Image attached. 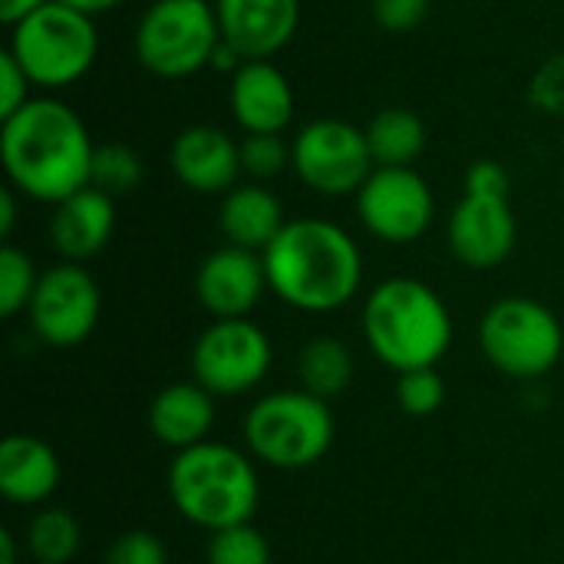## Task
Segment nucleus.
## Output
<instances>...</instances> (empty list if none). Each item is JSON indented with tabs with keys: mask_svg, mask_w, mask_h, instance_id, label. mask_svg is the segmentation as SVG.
Listing matches in <instances>:
<instances>
[{
	"mask_svg": "<svg viewBox=\"0 0 564 564\" xmlns=\"http://www.w3.org/2000/svg\"><path fill=\"white\" fill-rule=\"evenodd\" d=\"M36 284H40V271L33 258L13 245H3L0 248V317L10 321L20 311H26Z\"/></svg>",
	"mask_w": 564,
	"mask_h": 564,
	"instance_id": "26",
	"label": "nucleus"
},
{
	"mask_svg": "<svg viewBox=\"0 0 564 564\" xmlns=\"http://www.w3.org/2000/svg\"><path fill=\"white\" fill-rule=\"evenodd\" d=\"M519 225L509 198L463 195L449 215V251L473 271H492L516 251Z\"/></svg>",
	"mask_w": 564,
	"mask_h": 564,
	"instance_id": "13",
	"label": "nucleus"
},
{
	"mask_svg": "<svg viewBox=\"0 0 564 564\" xmlns=\"http://www.w3.org/2000/svg\"><path fill=\"white\" fill-rule=\"evenodd\" d=\"M466 195H492V198H509V172L502 162L479 159L466 169Z\"/></svg>",
	"mask_w": 564,
	"mask_h": 564,
	"instance_id": "33",
	"label": "nucleus"
},
{
	"mask_svg": "<svg viewBox=\"0 0 564 564\" xmlns=\"http://www.w3.org/2000/svg\"><path fill=\"white\" fill-rule=\"evenodd\" d=\"M59 486V456L40 436L13 433L0 443V492L13 506H43Z\"/></svg>",
	"mask_w": 564,
	"mask_h": 564,
	"instance_id": "20",
	"label": "nucleus"
},
{
	"mask_svg": "<svg viewBox=\"0 0 564 564\" xmlns=\"http://www.w3.org/2000/svg\"><path fill=\"white\" fill-rule=\"evenodd\" d=\"M0 564H17V539L10 532H0Z\"/></svg>",
	"mask_w": 564,
	"mask_h": 564,
	"instance_id": "37",
	"label": "nucleus"
},
{
	"mask_svg": "<svg viewBox=\"0 0 564 564\" xmlns=\"http://www.w3.org/2000/svg\"><path fill=\"white\" fill-rule=\"evenodd\" d=\"M59 3H66V7H73V10H79V13H86V17H99V13L116 10L122 0H59Z\"/></svg>",
	"mask_w": 564,
	"mask_h": 564,
	"instance_id": "36",
	"label": "nucleus"
},
{
	"mask_svg": "<svg viewBox=\"0 0 564 564\" xmlns=\"http://www.w3.org/2000/svg\"><path fill=\"white\" fill-rule=\"evenodd\" d=\"M102 564H169V552H165V545L152 532L132 529V532H122L109 545Z\"/></svg>",
	"mask_w": 564,
	"mask_h": 564,
	"instance_id": "30",
	"label": "nucleus"
},
{
	"mask_svg": "<svg viewBox=\"0 0 564 564\" xmlns=\"http://www.w3.org/2000/svg\"><path fill=\"white\" fill-rule=\"evenodd\" d=\"M30 76L26 69L17 63V56L10 50L0 53V119L13 116L17 109H23L33 96H30Z\"/></svg>",
	"mask_w": 564,
	"mask_h": 564,
	"instance_id": "31",
	"label": "nucleus"
},
{
	"mask_svg": "<svg viewBox=\"0 0 564 564\" xmlns=\"http://www.w3.org/2000/svg\"><path fill=\"white\" fill-rule=\"evenodd\" d=\"M7 50L40 89H66L79 83L99 53V30L93 17L50 0L10 26Z\"/></svg>",
	"mask_w": 564,
	"mask_h": 564,
	"instance_id": "6",
	"label": "nucleus"
},
{
	"mask_svg": "<svg viewBox=\"0 0 564 564\" xmlns=\"http://www.w3.org/2000/svg\"><path fill=\"white\" fill-rule=\"evenodd\" d=\"M245 443L251 459L271 469H311L334 446V413L307 390H274L248 410Z\"/></svg>",
	"mask_w": 564,
	"mask_h": 564,
	"instance_id": "5",
	"label": "nucleus"
},
{
	"mask_svg": "<svg viewBox=\"0 0 564 564\" xmlns=\"http://www.w3.org/2000/svg\"><path fill=\"white\" fill-rule=\"evenodd\" d=\"M169 499L175 512L208 532L251 522L261 502L254 459L228 443H198L175 453L169 466Z\"/></svg>",
	"mask_w": 564,
	"mask_h": 564,
	"instance_id": "4",
	"label": "nucleus"
},
{
	"mask_svg": "<svg viewBox=\"0 0 564 564\" xmlns=\"http://www.w3.org/2000/svg\"><path fill=\"white\" fill-rule=\"evenodd\" d=\"M291 169L311 192L340 198L357 195L373 175L377 162L370 155L364 126L347 119H314L291 142Z\"/></svg>",
	"mask_w": 564,
	"mask_h": 564,
	"instance_id": "9",
	"label": "nucleus"
},
{
	"mask_svg": "<svg viewBox=\"0 0 564 564\" xmlns=\"http://www.w3.org/2000/svg\"><path fill=\"white\" fill-rule=\"evenodd\" d=\"M297 377H301V390L321 400H334L354 380V354L337 337H314L301 347Z\"/></svg>",
	"mask_w": 564,
	"mask_h": 564,
	"instance_id": "23",
	"label": "nucleus"
},
{
	"mask_svg": "<svg viewBox=\"0 0 564 564\" xmlns=\"http://www.w3.org/2000/svg\"><path fill=\"white\" fill-rule=\"evenodd\" d=\"M13 221H17V192L3 188L0 192V238L13 235Z\"/></svg>",
	"mask_w": 564,
	"mask_h": 564,
	"instance_id": "35",
	"label": "nucleus"
},
{
	"mask_svg": "<svg viewBox=\"0 0 564 564\" xmlns=\"http://www.w3.org/2000/svg\"><path fill=\"white\" fill-rule=\"evenodd\" d=\"M364 132L377 169H413L426 149V122L403 106L380 109Z\"/></svg>",
	"mask_w": 564,
	"mask_h": 564,
	"instance_id": "22",
	"label": "nucleus"
},
{
	"mask_svg": "<svg viewBox=\"0 0 564 564\" xmlns=\"http://www.w3.org/2000/svg\"><path fill=\"white\" fill-rule=\"evenodd\" d=\"M218 225H221V235L228 238V245L264 254L268 245L284 231L288 218H284L278 195L268 185L248 182V185H235L221 198Z\"/></svg>",
	"mask_w": 564,
	"mask_h": 564,
	"instance_id": "21",
	"label": "nucleus"
},
{
	"mask_svg": "<svg viewBox=\"0 0 564 564\" xmlns=\"http://www.w3.org/2000/svg\"><path fill=\"white\" fill-rule=\"evenodd\" d=\"M268 291L264 258L248 248L225 245L212 251L195 274V297L215 321L248 317Z\"/></svg>",
	"mask_w": 564,
	"mask_h": 564,
	"instance_id": "14",
	"label": "nucleus"
},
{
	"mask_svg": "<svg viewBox=\"0 0 564 564\" xmlns=\"http://www.w3.org/2000/svg\"><path fill=\"white\" fill-rule=\"evenodd\" d=\"M116 228V205L112 195L86 185L76 195L63 198L59 205H53V218H50V245L59 251L63 261H89L96 258Z\"/></svg>",
	"mask_w": 564,
	"mask_h": 564,
	"instance_id": "18",
	"label": "nucleus"
},
{
	"mask_svg": "<svg viewBox=\"0 0 564 564\" xmlns=\"http://www.w3.org/2000/svg\"><path fill=\"white\" fill-rule=\"evenodd\" d=\"M370 10L377 17V23L390 33H410L416 30L426 13H430V0H370Z\"/></svg>",
	"mask_w": 564,
	"mask_h": 564,
	"instance_id": "32",
	"label": "nucleus"
},
{
	"mask_svg": "<svg viewBox=\"0 0 564 564\" xmlns=\"http://www.w3.org/2000/svg\"><path fill=\"white\" fill-rule=\"evenodd\" d=\"M397 403L406 416H433L446 403V380L436 367L397 373Z\"/></svg>",
	"mask_w": 564,
	"mask_h": 564,
	"instance_id": "28",
	"label": "nucleus"
},
{
	"mask_svg": "<svg viewBox=\"0 0 564 564\" xmlns=\"http://www.w3.org/2000/svg\"><path fill=\"white\" fill-rule=\"evenodd\" d=\"M271 360V337L254 321H212L192 347V377L212 397H241L268 377Z\"/></svg>",
	"mask_w": 564,
	"mask_h": 564,
	"instance_id": "10",
	"label": "nucleus"
},
{
	"mask_svg": "<svg viewBox=\"0 0 564 564\" xmlns=\"http://www.w3.org/2000/svg\"><path fill=\"white\" fill-rule=\"evenodd\" d=\"M172 175L198 195H228L241 175V142L225 129L195 122L182 129L169 149Z\"/></svg>",
	"mask_w": 564,
	"mask_h": 564,
	"instance_id": "16",
	"label": "nucleus"
},
{
	"mask_svg": "<svg viewBox=\"0 0 564 564\" xmlns=\"http://www.w3.org/2000/svg\"><path fill=\"white\" fill-rule=\"evenodd\" d=\"M145 175V165L139 159V152L126 142H106V145H96L93 152V172H89V185L119 198V195H129L139 188Z\"/></svg>",
	"mask_w": 564,
	"mask_h": 564,
	"instance_id": "25",
	"label": "nucleus"
},
{
	"mask_svg": "<svg viewBox=\"0 0 564 564\" xmlns=\"http://www.w3.org/2000/svg\"><path fill=\"white\" fill-rule=\"evenodd\" d=\"M0 122V162L13 192L59 205L89 185L96 142L73 106L53 96H33Z\"/></svg>",
	"mask_w": 564,
	"mask_h": 564,
	"instance_id": "1",
	"label": "nucleus"
},
{
	"mask_svg": "<svg viewBox=\"0 0 564 564\" xmlns=\"http://www.w3.org/2000/svg\"><path fill=\"white\" fill-rule=\"evenodd\" d=\"M221 40L241 59H274L297 33L301 0H212Z\"/></svg>",
	"mask_w": 564,
	"mask_h": 564,
	"instance_id": "15",
	"label": "nucleus"
},
{
	"mask_svg": "<svg viewBox=\"0 0 564 564\" xmlns=\"http://www.w3.org/2000/svg\"><path fill=\"white\" fill-rule=\"evenodd\" d=\"M357 218L377 241L413 245L430 231L436 198L416 169H373L357 192Z\"/></svg>",
	"mask_w": 564,
	"mask_h": 564,
	"instance_id": "12",
	"label": "nucleus"
},
{
	"mask_svg": "<svg viewBox=\"0 0 564 564\" xmlns=\"http://www.w3.org/2000/svg\"><path fill=\"white\" fill-rule=\"evenodd\" d=\"M215 426V397L202 383H172L159 390L149 403V433L182 453L198 443H208Z\"/></svg>",
	"mask_w": 564,
	"mask_h": 564,
	"instance_id": "19",
	"label": "nucleus"
},
{
	"mask_svg": "<svg viewBox=\"0 0 564 564\" xmlns=\"http://www.w3.org/2000/svg\"><path fill=\"white\" fill-rule=\"evenodd\" d=\"M486 360L512 380L545 377L564 350L562 321L535 297H502L479 324Z\"/></svg>",
	"mask_w": 564,
	"mask_h": 564,
	"instance_id": "8",
	"label": "nucleus"
},
{
	"mask_svg": "<svg viewBox=\"0 0 564 564\" xmlns=\"http://www.w3.org/2000/svg\"><path fill=\"white\" fill-rule=\"evenodd\" d=\"M364 337L377 360L397 373L436 367L453 344V314L430 284L390 278L364 304Z\"/></svg>",
	"mask_w": 564,
	"mask_h": 564,
	"instance_id": "3",
	"label": "nucleus"
},
{
	"mask_svg": "<svg viewBox=\"0 0 564 564\" xmlns=\"http://www.w3.org/2000/svg\"><path fill=\"white\" fill-rule=\"evenodd\" d=\"M221 26L212 0H155L135 23L132 50L159 79H188L212 66Z\"/></svg>",
	"mask_w": 564,
	"mask_h": 564,
	"instance_id": "7",
	"label": "nucleus"
},
{
	"mask_svg": "<svg viewBox=\"0 0 564 564\" xmlns=\"http://www.w3.org/2000/svg\"><path fill=\"white\" fill-rule=\"evenodd\" d=\"M43 3H50V0H0V20L7 26H13L17 20H23L26 13H33Z\"/></svg>",
	"mask_w": 564,
	"mask_h": 564,
	"instance_id": "34",
	"label": "nucleus"
},
{
	"mask_svg": "<svg viewBox=\"0 0 564 564\" xmlns=\"http://www.w3.org/2000/svg\"><path fill=\"white\" fill-rule=\"evenodd\" d=\"M261 258L268 291L304 314L340 311L364 284L357 241L327 218H291Z\"/></svg>",
	"mask_w": 564,
	"mask_h": 564,
	"instance_id": "2",
	"label": "nucleus"
},
{
	"mask_svg": "<svg viewBox=\"0 0 564 564\" xmlns=\"http://www.w3.org/2000/svg\"><path fill=\"white\" fill-rule=\"evenodd\" d=\"M291 165V145L284 135H245L241 139V172L254 182H271Z\"/></svg>",
	"mask_w": 564,
	"mask_h": 564,
	"instance_id": "29",
	"label": "nucleus"
},
{
	"mask_svg": "<svg viewBox=\"0 0 564 564\" xmlns=\"http://www.w3.org/2000/svg\"><path fill=\"white\" fill-rule=\"evenodd\" d=\"M26 314L33 334L46 347H79L99 324L102 294L83 264L59 261L40 274Z\"/></svg>",
	"mask_w": 564,
	"mask_h": 564,
	"instance_id": "11",
	"label": "nucleus"
},
{
	"mask_svg": "<svg viewBox=\"0 0 564 564\" xmlns=\"http://www.w3.org/2000/svg\"><path fill=\"white\" fill-rule=\"evenodd\" d=\"M83 529L66 509H40L26 525V552L36 564H69L79 555Z\"/></svg>",
	"mask_w": 564,
	"mask_h": 564,
	"instance_id": "24",
	"label": "nucleus"
},
{
	"mask_svg": "<svg viewBox=\"0 0 564 564\" xmlns=\"http://www.w3.org/2000/svg\"><path fill=\"white\" fill-rule=\"evenodd\" d=\"M33 564H36V562H33Z\"/></svg>",
	"mask_w": 564,
	"mask_h": 564,
	"instance_id": "38",
	"label": "nucleus"
},
{
	"mask_svg": "<svg viewBox=\"0 0 564 564\" xmlns=\"http://www.w3.org/2000/svg\"><path fill=\"white\" fill-rule=\"evenodd\" d=\"M228 109L245 135H284L294 119L291 79L271 59H245L228 83Z\"/></svg>",
	"mask_w": 564,
	"mask_h": 564,
	"instance_id": "17",
	"label": "nucleus"
},
{
	"mask_svg": "<svg viewBox=\"0 0 564 564\" xmlns=\"http://www.w3.org/2000/svg\"><path fill=\"white\" fill-rule=\"evenodd\" d=\"M208 564H271V545L251 522L231 525L212 532Z\"/></svg>",
	"mask_w": 564,
	"mask_h": 564,
	"instance_id": "27",
	"label": "nucleus"
}]
</instances>
